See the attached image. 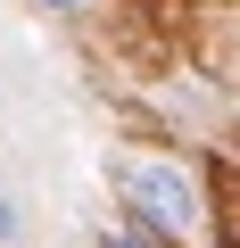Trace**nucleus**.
I'll list each match as a JSON object with an SVG mask.
<instances>
[{
  "instance_id": "nucleus-1",
  "label": "nucleus",
  "mask_w": 240,
  "mask_h": 248,
  "mask_svg": "<svg viewBox=\"0 0 240 248\" xmlns=\"http://www.w3.org/2000/svg\"><path fill=\"white\" fill-rule=\"evenodd\" d=\"M125 199H133V215H141L149 232H191V223H199V182H191L182 166H166V157L125 166Z\"/></svg>"
},
{
  "instance_id": "nucleus-2",
  "label": "nucleus",
  "mask_w": 240,
  "mask_h": 248,
  "mask_svg": "<svg viewBox=\"0 0 240 248\" xmlns=\"http://www.w3.org/2000/svg\"><path fill=\"white\" fill-rule=\"evenodd\" d=\"M99 248H166V240H158V232H149V223H125V232H108V240H99Z\"/></svg>"
},
{
  "instance_id": "nucleus-3",
  "label": "nucleus",
  "mask_w": 240,
  "mask_h": 248,
  "mask_svg": "<svg viewBox=\"0 0 240 248\" xmlns=\"http://www.w3.org/2000/svg\"><path fill=\"white\" fill-rule=\"evenodd\" d=\"M9 240H17V207L0 199V248H9Z\"/></svg>"
},
{
  "instance_id": "nucleus-4",
  "label": "nucleus",
  "mask_w": 240,
  "mask_h": 248,
  "mask_svg": "<svg viewBox=\"0 0 240 248\" xmlns=\"http://www.w3.org/2000/svg\"><path fill=\"white\" fill-rule=\"evenodd\" d=\"M42 9H58V17H75V9H83V0H42Z\"/></svg>"
}]
</instances>
